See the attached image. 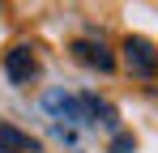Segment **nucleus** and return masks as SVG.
I'll list each match as a JSON object with an SVG mask.
<instances>
[{"label": "nucleus", "instance_id": "obj_4", "mask_svg": "<svg viewBox=\"0 0 158 153\" xmlns=\"http://www.w3.org/2000/svg\"><path fill=\"white\" fill-rule=\"evenodd\" d=\"M73 60L85 64V68H98V73H111V68H115V55H111L103 43H94V38H77V43H73Z\"/></svg>", "mask_w": 158, "mask_h": 153}, {"label": "nucleus", "instance_id": "obj_5", "mask_svg": "<svg viewBox=\"0 0 158 153\" xmlns=\"http://www.w3.org/2000/svg\"><path fill=\"white\" fill-rule=\"evenodd\" d=\"M0 153H39V140L13 124H0Z\"/></svg>", "mask_w": 158, "mask_h": 153}, {"label": "nucleus", "instance_id": "obj_2", "mask_svg": "<svg viewBox=\"0 0 158 153\" xmlns=\"http://www.w3.org/2000/svg\"><path fill=\"white\" fill-rule=\"evenodd\" d=\"M124 64H128L132 76H154L158 73V51L150 38H141V34H128L124 38Z\"/></svg>", "mask_w": 158, "mask_h": 153}, {"label": "nucleus", "instance_id": "obj_6", "mask_svg": "<svg viewBox=\"0 0 158 153\" xmlns=\"http://www.w3.org/2000/svg\"><path fill=\"white\" fill-rule=\"evenodd\" d=\"M77 98H81V111H85V124L115 128V106H111V102H103L98 94H77Z\"/></svg>", "mask_w": 158, "mask_h": 153}, {"label": "nucleus", "instance_id": "obj_1", "mask_svg": "<svg viewBox=\"0 0 158 153\" xmlns=\"http://www.w3.org/2000/svg\"><path fill=\"white\" fill-rule=\"evenodd\" d=\"M43 111L52 115L56 128H90V124H85V111H81V98H77V94L47 89V94H43Z\"/></svg>", "mask_w": 158, "mask_h": 153}, {"label": "nucleus", "instance_id": "obj_7", "mask_svg": "<svg viewBox=\"0 0 158 153\" xmlns=\"http://www.w3.org/2000/svg\"><path fill=\"white\" fill-rule=\"evenodd\" d=\"M137 149V140H132L128 132H115V140H111V153H132Z\"/></svg>", "mask_w": 158, "mask_h": 153}, {"label": "nucleus", "instance_id": "obj_3", "mask_svg": "<svg viewBox=\"0 0 158 153\" xmlns=\"http://www.w3.org/2000/svg\"><path fill=\"white\" fill-rule=\"evenodd\" d=\"M4 73H9L13 85H30V81L39 76V55H34L30 47H13L9 55H4Z\"/></svg>", "mask_w": 158, "mask_h": 153}]
</instances>
